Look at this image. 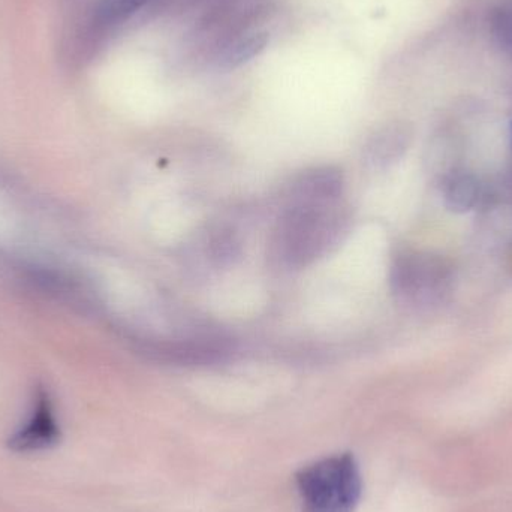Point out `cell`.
Masks as SVG:
<instances>
[{
  "mask_svg": "<svg viewBox=\"0 0 512 512\" xmlns=\"http://www.w3.org/2000/svg\"><path fill=\"white\" fill-rule=\"evenodd\" d=\"M348 224V212L340 201L288 203L274 230L271 254L282 267H307L340 242Z\"/></svg>",
  "mask_w": 512,
  "mask_h": 512,
  "instance_id": "obj_1",
  "label": "cell"
},
{
  "mask_svg": "<svg viewBox=\"0 0 512 512\" xmlns=\"http://www.w3.org/2000/svg\"><path fill=\"white\" fill-rule=\"evenodd\" d=\"M303 512H354L361 496V477L351 454L318 460L297 475Z\"/></svg>",
  "mask_w": 512,
  "mask_h": 512,
  "instance_id": "obj_2",
  "label": "cell"
},
{
  "mask_svg": "<svg viewBox=\"0 0 512 512\" xmlns=\"http://www.w3.org/2000/svg\"><path fill=\"white\" fill-rule=\"evenodd\" d=\"M143 352L159 363L174 366H213L231 358L234 345L219 333H195L177 337H155L143 345Z\"/></svg>",
  "mask_w": 512,
  "mask_h": 512,
  "instance_id": "obj_3",
  "label": "cell"
},
{
  "mask_svg": "<svg viewBox=\"0 0 512 512\" xmlns=\"http://www.w3.org/2000/svg\"><path fill=\"white\" fill-rule=\"evenodd\" d=\"M59 438L60 430L57 426L56 417H54L50 397L47 393L41 391L36 397L32 417L23 429L18 430L12 436L9 447L14 451H20V453L47 450V448L56 445Z\"/></svg>",
  "mask_w": 512,
  "mask_h": 512,
  "instance_id": "obj_4",
  "label": "cell"
},
{
  "mask_svg": "<svg viewBox=\"0 0 512 512\" xmlns=\"http://www.w3.org/2000/svg\"><path fill=\"white\" fill-rule=\"evenodd\" d=\"M342 173L334 167H316L295 177L288 203H336L343 194Z\"/></svg>",
  "mask_w": 512,
  "mask_h": 512,
  "instance_id": "obj_5",
  "label": "cell"
},
{
  "mask_svg": "<svg viewBox=\"0 0 512 512\" xmlns=\"http://www.w3.org/2000/svg\"><path fill=\"white\" fill-rule=\"evenodd\" d=\"M268 36L264 32H246L234 38L219 56V63L224 68H237L243 63L249 62L258 56L265 45H267Z\"/></svg>",
  "mask_w": 512,
  "mask_h": 512,
  "instance_id": "obj_6",
  "label": "cell"
},
{
  "mask_svg": "<svg viewBox=\"0 0 512 512\" xmlns=\"http://www.w3.org/2000/svg\"><path fill=\"white\" fill-rule=\"evenodd\" d=\"M146 3L147 0H99L93 12V29H113L128 21Z\"/></svg>",
  "mask_w": 512,
  "mask_h": 512,
  "instance_id": "obj_7",
  "label": "cell"
},
{
  "mask_svg": "<svg viewBox=\"0 0 512 512\" xmlns=\"http://www.w3.org/2000/svg\"><path fill=\"white\" fill-rule=\"evenodd\" d=\"M206 252L216 265H227L240 254V242L236 234L227 228H215L207 236Z\"/></svg>",
  "mask_w": 512,
  "mask_h": 512,
  "instance_id": "obj_8",
  "label": "cell"
},
{
  "mask_svg": "<svg viewBox=\"0 0 512 512\" xmlns=\"http://www.w3.org/2000/svg\"><path fill=\"white\" fill-rule=\"evenodd\" d=\"M402 135L393 131H382L376 134L366 146V161L375 167L388 164L399 156L402 150Z\"/></svg>",
  "mask_w": 512,
  "mask_h": 512,
  "instance_id": "obj_9",
  "label": "cell"
},
{
  "mask_svg": "<svg viewBox=\"0 0 512 512\" xmlns=\"http://www.w3.org/2000/svg\"><path fill=\"white\" fill-rule=\"evenodd\" d=\"M478 200V185L471 176L453 179L445 192V201L451 212L465 213L475 206Z\"/></svg>",
  "mask_w": 512,
  "mask_h": 512,
  "instance_id": "obj_10",
  "label": "cell"
},
{
  "mask_svg": "<svg viewBox=\"0 0 512 512\" xmlns=\"http://www.w3.org/2000/svg\"><path fill=\"white\" fill-rule=\"evenodd\" d=\"M493 33L499 47L512 57V8L496 12L493 17Z\"/></svg>",
  "mask_w": 512,
  "mask_h": 512,
  "instance_id": "obj_11",
  "label": "cell"
},
{
  "mask_svg": "<svg viewBox=\"0 0 512 512\" xmlns=\"http://www.w3.org/2000/svg\"><path fill=\"white\" fill-rule=\"evenodd\" d=\"M511 137H512V128H511Z\"/></svg>",
  "mask_w": 512,
  "mask_h": 512,
  "instance_id": "obj_12",
  "label": "cell"
}]
</instances>
